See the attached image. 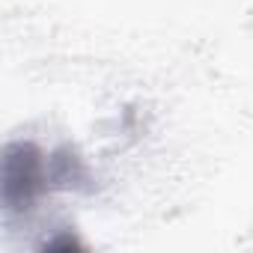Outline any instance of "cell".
I'll list each match as a JSON object with an SVG mask.
<instances>
[{
  "instance_id": "1",
  "label": "cell",
  "mask_w": 253,
  "mask_h": 253,
  "mask_svg": "<svg viewBox=\"0 0 253 253\" xmlns=\"http://www.w3.org/2000/svg\"><path fill=\"white\" fill-rule=\"evenodd\" d=\"M48 173L42 167V158L33 146L27 143H15L6 149V164H3V197L6 206L15 209H27L36 194L45 188Z\"/></svg>"
}]
</instances>
